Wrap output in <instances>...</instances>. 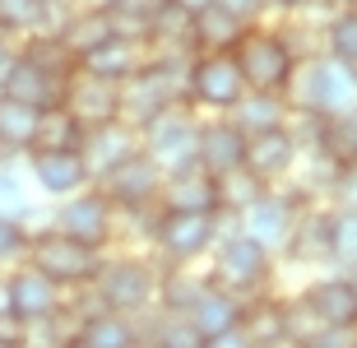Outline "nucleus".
<instances>
[{
    "mask_svg": "<svg viewBox=\"0 0 357 348\" xmlns=\"http://www.w3.org/2000/svg\"><path fill=\"white\" fill-rule=\"evenodd\" d=\"M158 209H172V214H218V181L199 162H190L181 172H167L158 186Z\"/></svg>",
    "mask_w": 357,
    "mask_h": 348,
    "instance_id": "f3484780",
    "label": "nucleus"
},
{
    "mask_svg": "<svg viewBox=\"0 0 357 348\" xmlns=\"http://www.w3.org/2000/svg\"><path fill=\"white\" fill-rule=\"evenodd\" d=\"M93 186L112 200V209H116V214H121V209H149V204H158L162 172L144 158V149H139V153H130L121 167H112L107 176H98Z\"/></svg>",
    "mask_w": 357,
    "mask_h": 348,
    "instance_id": "f8f14e48",
    "label": "nucleus"
},
{
    "mask_svg": "<svg viewBox=\"0 0 357 348\" xmlns=\"http://www.w3.org/2000/svg\"><path fill=\"white\" fill-rule=\"evenodd\" d=\"M195 162L209 176L237 172L241 162H246V135H241L227 116H199V153H195Z\"/></svg>",
    "mask_w": 357,
    "mask_h": 348,
    "instance_id": "412c9836",
    "label": "nucleus"
},
{
    "mask_svg": "<svg viewBox=\"0 0 357 348\" xmlns=\"http://www.w3.org/2000/svg\"><path fill=\"white\" fill-rule=\"evenodd\" d=\"M130 153H139V130H135V126H126L121 116L107 121V126H93V130H84L79 158H84V167H89L93 181H98V176H107L112 167H121Z\"/></svg>",
    "mask_w": 357,
    "mask_h": 348,
    "instance_id": "a211bd4d",
    "label": "nucleus"
},
{
    "mask_svg": "<svg viewBox=\"0 0 357 348\" xmlns=\"http://www.w3.org/2000/svg\"><path fill=\"white\" fill-rule=\"evenodd\" d=\"M144 66H149V47H144V38H130V33H116L102 47H93L89 56H79L84 75H93V80H102V84H116V89Z\"/></svg>",
    "mask_w": 357,
    "mask_h": 348,
    "instance_id": "6ab92c4d",
    "label": "nucleus"
},
{
    "mask_svg": "<svg viewBox=\"0 0 357 348\" xmlns=\"http://www.w3.org/2000/svg\"><path fill=\"white\" fill-rule=\"evenodd\" d=\"M38 107L0 98V162H24V153H33L38 139Z\"/></svg>",
    "mask_w": 357,
    "mask_h": 348,
    "instance_id": "b1692460",
    "label": "nucleus"
},
{
    "mask_svg": "<svg viewBox=\"0 0 357 348\" xmlns=\"http://www.w3.org/2000/svg\"><path fill=\"white\" fill-rule=\"evenodd\" d=\"M204 348H255V344H251V335H246L241 325H232V330H223V335H209Z\"/></svg>",
    "mask_w": 357,
    "mask_h": 348,
    "instance_id": "49530a36",
    "label": "nucleus"
},
{
    "mask_svg": "<svg viewBox=\"0 0 357 348\" xmlns=\"http://www.w3.org/2000/svg\"><path fill=\"white\" fill-rule=\"evenodd\" d=\"M241 33H246V24L241 19H232L227 10H218V5H204V10L190 19V42H195V56L199 52H232L241 42Z\"/></svg>",
    "mask_w": 357,
    "mask_h": 348,
    "instance_id": "cd10ccee",
    "label": "nucleus"
},
{
    "mask_svg": "<svg viewBox=\"0 0 357 348\" xmlns=\"http://www.w3.org/2000/svg\"><path fill=\"white\" fill-rule=\"evenodd\" d=\"M316 153H325V158H330L334 167H353V162H357V112L320 121Z\"/></svg>",
    "mask_w": 357,
    "mask_h": 348,
    "instance_id": "72a5a7b5",
    "label": "nucleus"
},
{
    "mask_svg": "<svg viewBox=\"0 0 357 348\" xmlns=\"http://www.w3.org/2000/svg\"><path fill=\"white\" fill-rule=\"evenodd\" d=\"M42 223L75 237V241H84V246H93V251H112L116 246V209H112V200L98 186H84L75 195H66V200L47 204Z\"/></svg>",
    "mask_w": 357,
    "mask_h": 348,
    "instance_id": "0eeeda50",
    "label": "nucleus"
},
{
    "mask_svg": "<svg viewBox=\"0 0 357 348\" xmlns=\"http://www.w3.org/2000/svg\"><path fill=\"white\" fill-rule=\"evenodd\" d=\"M47 209H38V195L24 176V162H0V218H28L38 228Z\"/></svg>",
    "mask_w": 357,
    "mask_h": 348,
    "instance_id": "7c9ffc66",
    "label": "nucleus"
},
{
    "mask_svg": "<svg viewBox=\"0 0 357 348\" xmlns=\"http://www.w3.org/2000/svg\"><path fill=\"white\" fill-rule=\"evenodd\" d=\"M66 348H84V339H75V344H66Z\"/></svg>",
    "mask_w": 357,
    "mask_h": 348,
    "instance_id": "6e6d98bb",
    "label": "nucleus"
},
{
    "mask_svg": "<svg viewBox=\"0 0 357 348\" xmlns=\"http://www.w3.org/2000/svg\"><path fill=\"white\" fill-rule=\"evenodd\" d=\"M79 5H98V10H112V0H79Z\"/></svg>",
    "mask_w": 357,
    "mask_h": 348,
    "instance_id": "864d4df0",
    "label": "nucleus"
},
{
    "mask_svg": "<svg viewBox=\"0 0 357 348\" xmlns=\"http://www.w3.org/2000/svg\"><path fill=\"white\" fill-rule=\"evenodd\" d=\"M320 56L357 70V10H334L320 28Z\"/></svg>",
    "mask_w": 357,
    "mask_h": 348,
    "instance_id": "473e14b6",
    "label": "nucleus"
},
{
    "mask_svg": "<svg viewBox=\"0 0 357 348\" xmlns=\"http://www.w3.org/2000/svg\"><path fill=\"white\" fill-rule=\"evenodd\" d=\"M302 158V144H297V135L288 126H278V130H260V135H246V172H255L265 186H283L292 176Z\"/></svg>",
    "mask_w": 357,
    "mask_h": 348,
    "instance_id": "dca6fc26",
    "label": "nucleus"
},
{
    "mask_svg": "<svg viewBox=\"0 0 357 348\" xmlns=\"http://www.w3.org/2000/svg\"><path fill=\"white\" fill-rule=\"evenodd\" d=\"M357 265V209L330 204V269L348 274Z\"/></svg>",
    "mask_w": 357,
    "mask_h": 348,
    "instance_id": "e433bc0d",
    "label": "nucleus"
},
{
    "mask_svg": "<svg viewBox=\"0 0 357 348\" xmlns=\"http://www.w3.org/2000/svg\"><path fill=\"white\" fill-rule=\"evenodd\" d=\"M28 246H33V223L28 218H0V274L28 265Z\"/></svg>",
    "mask_w": 357,
    "mask_h": 348,
    "instance_id": "58836bf2",
    "label": "nucleus"
},
{
    "mask_svg": "<svg viewBox=\"0 0 357 348\" xmlns=\"http://www.w3.org/2000/svg\"><path fill=\"white\" fill-rule=\"evenodd\" d=\"M232 61H237V70H241V80H246L251 93H288L292 75L302 66V56L292 52L288 33L274 19L246 28L241 42L232 47Z\"/></svg>",
    "mask_w": 357,
    "mask_h": 348,
    "instance_id": "20e7f679",
    "label": "nucleus"
},
{
    "mask_svg": "<svg viewBox=\"0 0 357 348\" xmlns=\"http://www.w3.org/2000/svg\"><path fill=\"white\" fill-rule=\"evenodd\" d=\"M24 61H33L38 70H47L56 80H70L79 70V61L70 56V47L61 38H24Z\"/></svg>",
    "mask_w": 357,
    "mask_h": 348,
    "instance_id": "4c0bfd02",
    "label": "nucleus"
},
{
    "mask_svg": "<svg viewBox=\"0 0 357 348\" xmlns=\"http://www.w3.org/2000/svg\"><path fill=\"white\" fill-rule=\"evenodd\" d=\"M24 176H28V186H33V195L47 200V204H56V200H66V195H75V190L93 186L79 149H66V153H56V149H33V153H24Z\"/></svg>",
    "mask_w": 357,
    "mask_h": 348,
    "instance_id": "9b49d317",
    "label": "nucleus"
},
{
    "mask_svg": "<svg viewBox=\"0 0 357 348\" xmlns=\"http://www.w3.org/2000/svg\"><path fill=\"white\" fill-rule=\"evenodd\" d=\"M302 348H357V325H320L302 339Z\"/></svg>",
    "mask_w": 357,
    "mask_h": 348,
    "instance_id": "a19ab883",
    "label": "nucleus"
},
{
    "mask_svg": "<svg viewBox=\"0 0 357 348\" xmlns=\"http://www.w3.org/2000/svg\"><path fill=\"white\" fill-rule=\"evenodd\" d=\"M227 121H232L241 135H260V130L288 126L292 107H288V98H283V93H251V89H246V98L227 112Z\"/></svg>",
    "mask_w": 357,
    "mask_h": 348,
    "instance_id": "393cba45",
    "label": "nucleus"
},
{
    "mask_svg": "<svg viewBox=\"0 0 357 348\" xmlns=\"http://www.w3.org/2000/svg\"><path fill=\"white\" fill-rule=\"evenodd\" d=\"M204 274H209L213 288H223V293L246 302V297H255V293L278 288V255L265 251L260 241H251L232 218H227L223 237L213 241L209 260H204Z\"/></svg>",
    "mask_w": 357,
    "mask_h": 348,
    "instance_id": "f03ea898",
    "label": "nucleus"
},
{
    "mask_svg": "<svg viewBox=\"0 0 357 348\" xmlns=\"http://www.w3.org/2000/svg\"><path fill=\"white\" fill-rule=\"evenodd\" d=\"M79 144H84V126L70 116V107H47L38 116V139H33V149L66 153V149H79Z\"/></svg>",
    "mask_w": 357,
    "mask_h": 348,
    "instance_id": "c9c22d12",
    "label": "nucleus"
},
{
    "mask_svg": "<svg viewBox=\"0 0 357 348\" xmlns=\"http://www.w3.org/2000/svg\"><path fill=\"white\" fill-rule=\"evenodd\" d=\"M218 181V214L223 218H237L241 209H251L260 195H265V181L255 172H246V167H237V172H223V176H213Z\"/></svg>",
    "mask_w": 357,
    "mask_h": 348,
    "instance_id": "f704fd0d",
    "label": "nucleus"
},
{
    "mask_svg": "<svg viewBox=\"0 0 357 348\" xmlns=\"http://www.w3.org/2000/svg\"><path fill=\"white\" fill-rule=\"evenodd\" d=\"M0 98H5V89H0Z\"/></svg>",
    "mask_w": 357,
    "mask_h": 348,
    "instance_id": "4d7b16f0",
    "label": "nucleus"
},
{
    "mask_svg": "<svg viewBox=\"0 0 357 348\" xmlns=\"http://www.w3.org/2000/svg\"><path fill=\"white\" fill-rule=\"evenodd\" d=\"M190 325H195L199 335L209 339V335H223V330H232V325H241V297H232V293H223V288H204L199 293V302L190 311Z\"/></svg>",
    "mask_w": 357,
    "mask_h": 348,
    "instance_id": "c756f323",
    "label": "nucleus"
},
{
    "mask_svg": "<svg viewBox=\"0 0 357 348\" xmlns=\"http://www.w3.org/2000/svg\"><path fill=\"white\" fill-rule=\"evenodd\" d=\"M246 98V80H241L232 52H199L190 61V84H185V107L195 116H227Z\"/></svg>",
    "mask_w": 357,
    "mask_h": 348,
    "instance_id": "6e6552de",
    "label": "nucleus"
},
{
    "mask_svg": "<svg viewBox=\"0 0 357 348\" xmlns=\"http://www.w3.org/2000/svg\"><path fill=\"white\" fill-rule=\"evenodd\" d=\"M5 283H10V316L19 325H42L52 321L56 311L70 302L66 288H56L47 274H38L33 265H19L5 274Z\"/></svg>",
    "mask_w": 357,
    "mask_h": 348,
    "instance_id": "ddd939ff",
    "label": "nucleus"
},
{
    "mask_svg": "<svg viewBox=\"0 0 357 348\" xmlns=\"http://www.w3.org/2000/svg\"><path fill=\"white\" fill-rule=\"evenodd\" d=\"M223 223H227L223 214H172V209H158L149 255L158 265H204L213 241L223 237Z\"/></svg>",
    "mask_w": 357,
    "mask_h": 348,
    "instance_id": "39448f33",
    "label": "nucleus"
},
{
    "mask_svg": "<svg viewBox=\"0 0 357 348\" xmlns=\"http://www.w3.org/2000/svg\"><path fill=\"white\" fill-rule=\"evenodd\" d=\"M172 0H112V19H116V33H130V38H144L153 14Z\"/></svg>",
    "mask_w": 357,
    "mask_h": 348,
    "instance_id": "ea45409f",
    "label": "nucleus"
},
{
    "mask_svg": "<svg viewBox=\"0 0 357 348\" xmlns=\"http://www.w3.org/2000/svg\"><path fill=\"white\" fill-rule=\"evenodd\" d=\"M102 255L107 251H93V246H84V241H75V237H66V232L38 223V228H33V246H28V265L38 269V274H47L56 288L79 293V288L93 283Z\"/></svg>",
    "mask_w": 357,
    "mask_h": 348,
    "instance_id": "423d86ee",
    "label": "nucleus"
},
{
    "mask_svg": "<svg viewBox=\"0 0 357 348\" xmlns=\"http://www.w3.org/2000/svg\"><path fill=\"white\" fill-rule=\"evenodd\" d=\"M255 348H302L297 339H269V344H255Z\"/></svg>",
    "mask_w": 357,
    "mask_h": 348,
    "instance_id": "3c124183",
    "label": "nucleus"
},
{
    "mask_svg": "<svg viewBox=\"0 0 357 348\" xmlns=\"http://www.w3.org/2000/svg\"><path fill=\"white\" fill-rule=\"evenodd\" d=\"M330 204L334 209H357V167H344V172H339V181H334V190H330Z\"/></svg>",
    "mask_w": 357,
    "mask_h": 348,
    "instance_id": "37998d69",
    "label": "nucleus"
},
{
    "mask_svg": "<svg viewBox=\"0 0 357 348\" xmlns=\"http://www.w3.org/2000/svg\"><path fill=\"white\" fill-rule=\"evenodd\" d=\"M107 38H116V19H112V10H98V5H79V10L70 14L66 33H61V42L70 47L75 61L89 56L93 47H102Z\"/></svg>",
    "mask_w": 357,
    "mask_h": 348,
    "instance_id": "bb28decb",
    "label": "nucleus"
},
{
    "mask_svg": "<svg viewBox=\"0 0 357 348\" xmlns=\"http://www.w3.org/2000/svg\"><path fill=\"white\" fill-rule=\"evenodd\" d=\"M283 98L297 116H348V112H357V70L339 66L330 56H306Z\"/></svg>",
    "mask_w": 357,
    "mask_h": 348,
    "instance_id": "7ed1b4c3",
    "label": "nucleus"
},
{
    "mask_svg": "<svg viewBox=\"0 0 357 348\" xmlns=\"http://www.w3.org/2000/svg\"><path fill=\"white\" fill-rule=\"evenodd\" d=\"M218 10H227L232 19H241V24L251 28V24H265L269 10H265V0H213Z\"/></svg>",
    "mask_w": 357,
    "mask_h": 348,
    "instance_id": "79ce46f5",
    "label": "nucleus"
},
{
    "mask_svg": "<svg viewBox=\"0 0 357 348\" xmlns=\"http://www.w3.org/2000/svg\"><path fill=\"white\" fill-rule=\"evenodd\" d=\"M61 107H70V116L79 121L84 130H93V126H107V121L121 116V98H116V84H102L93 75H84V70H75L66 80Z\"/></svg>",
    "mask_w": 357,
    "mask_h": 348,
    "instance_id": "aec40b11",
    "label": "nucleus"
},
{
    "mask_svg": "<svg viewBox=\"0 0 357 348\" xmlns=\"http://www.w3.org/2000/svg\"><path fill=\"white\" fill-rule=\"evenodd\" d=\"M0 316H10V283H5V274H0Z\"/></svg>",
    "mask_w": 357,
    "mask_h": 348,
    "instance_id": "8fccbe9b",
    "label": "nucleus"
},
{
    "mask_svg": "<svg viewBox=\"0 0 357 348\" xmlns=\"http://www.w3.org/2000/svg\"><path fill=\"white\" fill-rule=\"evenodd\" d=\"M158 279H162V265L149 251H126V246H116V251L102 255L89 293L102 311L149 316V311L158 307Z\"/></svg>",
    "mask_w": 357,
    "mask_h": 348,
    "instance_id": "f257e3e1",
    "label": "nucleus"
},
{
    "mask_svg": "<svg viewBox=\"0 0 357 348\" xmlns=\"http://www.w3.org/2000/svg\"><path fill=\"white\" fill-rule=\"evenodd\" d=\"M348 283H353V288H357V265H353V269H348Z\"/></svg>",
    "mask_w": 357,
    "mask_h": 348,
    "instance_id": "5fc2aeb1",
    "label": "nucleus"
},
{
    "mask_svg": "<svg viewBox=\"0 0 357 348\" xmlns=\"http://www.w3.org/2000/svg\"><path fill=\"white\" fill-rule=\"evenodd\" d=\"M241 330L251 335V344H269V339H288L283 330V288L255 293L241 302Z\"/></svg>",
    "mask_w": 357,
    "mask_h": 348,
    "instance_id": "c85d7f7f",
    "label": "nucleus"
},
{
    "mask_svg": "<svg viewBox=\"0 0 357 348\" xmlns=\"http://www.w3.org/2000/svg\"><path fill=\"white\" fill-rule=\"evenodd\" d=\"M209 288V274L204 265H162V279H158V311H185L199 302V293Z\"/></svg>",
    "mask_w": 357,
    "mask_h": 348,
    "instance_id": "a878e982",
    "label": "nucleus"
},
{
    "mask_svg": "<svg viewBox=\"0 0 357 348\" xmlns=\"http://www.w3.org/2000/svg\"><path fill=\"white\" fill-rule=\"evenodd\" d=\"M5 98L47 112V107H61V98H66V80H56V75H47V70H38L33 61L19 56V66H14L10 80H5Z\"/></svg>",
    "mask_w": 357,
    "mask_h": 348,
    "instance_id": "5701e85b",
    "label": "nucleus"
},
{
    "mask_svg": "<svg viewBox=\"0 0 357 348\" xmlns=\"http://www.w3.org/2000/svg\"><path fill=\"white\" fill-rule=\"evenodd\" d=\"M19 56H24V42L10 38V33H0V89H5V80H10V70L19 66Z\"/></svg>",
    "mask_w": 357,
    "mask_h": 348,
    "instance_id": "c03bdc74",
    "label": "nucleus"
},
{
    "mask_svg": "<svg viewBox=\"0 0 357 348\" xmlns=\"http://www.w3.org/2000/svg\"><path fill=\"white\" fill-rule=\"evenodd\" d=\"M139 149H144V158L153 162L162 176L181 172L199 153V116L190 107H167L162 116H153L144 130H139Z\"/></svg>",
    "mask_w": 357,
    "mask_h": 348,
    "instance_id": "1a4fd4ad",
    "label": "nucleus"
},
{
    "mask_svg": "<svg viewBox=\"0 0 357 348\" xmlns=\"http://www.w3.org/2000/svg\"><path fill=\"white\" fill-rule=\"evenodd\" d=\"M172 5H181L185 14H199V10H204V5H213V0H172Z\"/></svg>",
    "mask_w": 357,
    "mask_h": 348,
    "instance_id": "09e8293b",
    "label": "nucleus"
},
{
    "mask_svg": "<svg viewBox=\"0 0 357 348\" xmlns=\"http://www.w3.org/2000/svg\"><path fill=\"white\" fill-rule=\"evenodd\" d=\"M297 297L306 302V311L320 325H357V288L348 283V274L339 269H316L306 274Z\"/></svg>",
    "mask_w": 357,
    "mask_h": 348,
    "instance_id": "4468645a",
    "label": "nucleus"
},
{
    "mask_svg": "<svg viewBox=\"0 0 357 348\" xmlns=\"http://www.w3.org/2000/svg\"><path fill=\"white\" fill-rule=\"evenodd\" d=\"M84 348H144V316H121V311H89L79 325Z\"/></svg>",
    "mask_w": 357,
    "mask_h": 348,
    "instance_id": "4be33fe9",
    "label": "nucleus"
},
{
    "mask_svg": "<svg viewBox=\"0 0 357 348\" xmlns=\"http://www.w3.org/2000/svg\"><path fill=\"white\" fill-rule=\"evenodd\" d=\"M302 5H311V0H265V10L269 19H283V14H297Z\"/></svg>",
    "mask_w": 357,
    "mask_h": 348,
    "instance_id": "de8ad7c7",
    "label": "nucleus"
},
{
    "mask_svg": "<svg viewBox=\"0 0 357 348\" xmlns=\"http://www.w3.org/2000/svg\"><path fill=\"white\" fill-rule=\"evenodd\" d=\"M334 10H357V0H330Z\"/></svg>",
    "mask_w": 357,
    "mask_h": 348,
    "instance_id": "603ef678",
    "label": "nucleus"
},
{
    "mask_svg": "<svg viewBox=\"0 0 357 348\" xmlns=\"http://www.w3.org/2000/svg\"><path fill=\"white\" fill-rule=\"evenodd\" d=\"M144 348H204V335L190 325V316L153 307L144 316Z\"/></svg>",
    "mask_w": 357,
    "mask_h": 348,
    "instance_id": "2f4dec72",
    "label": "nucleus"
},
{
    "mask_svg": "<svg viewBox=\"0 0 357 348\" xmlns=\"http://www.w3.org/2000/svg\"><path fill=\"white\" fill-rule=\"evenodd\" d=\"M297 214H302V200H297L288 186H269L265 195H260L251 209H241L232 223H237V228L246 232L251 241H260L265 251L283 255V246H288L292 228H297Z\"/></svg>",
    "mask_w": 357,
    "mask_h": 348,
    "instance_id": "9d476101",
    "label": "nucleus"
},
{
    "mask_svg": "<svg viewBox=\"0 0 357 348\" xmlns=\"http://www.w3.org/2000/svg\"><path fill=\"white\" fill-rule=\"evenodd\" d=\"M0 348H28V325H19L14 316H0Z\"/></svg>",
    "mask_w": 357,
    "mask_h": 348,
    "instance_id": "a18cd8bd",
    "label": "nucleus"
},
{
    "mask_svg": "<svg viewBox=\"0 0 357 348\" xmlns=\"http://www.w3.org/2000/svg\"><path fill=\"white\" fill-rule=\"evenodd\" d=\"M278 265H292V269H330V204H302L297 214V228H292L288 246L278 255Z\"/></svg>",
    "mask_w": 357,
    "mask_h": 348,
    "instance_id": "2eb2a0df",
    "label": "nucleus"
}]
</instances>
